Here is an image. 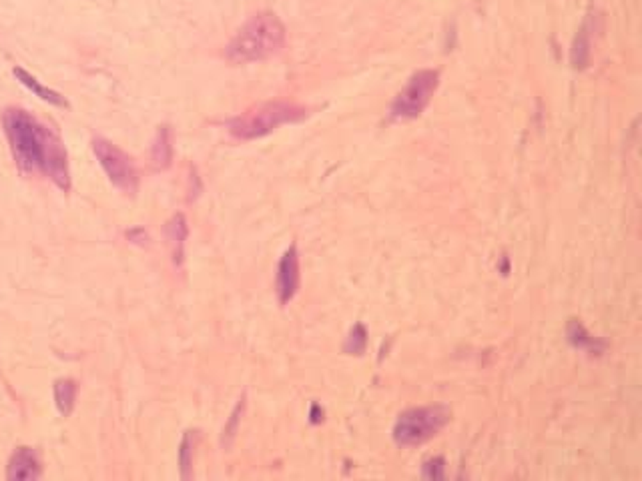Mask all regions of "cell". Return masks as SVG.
Returning <instances> with one entry per match:
<instances>
[{"instance_id": "6da1fadb", "label": "cell", "mask_w": 642, "mask_h": 481, "mask_svg": "<svg viewBox=\"0 0 642 481\" xmlns=\"http://www.w3.org/2000/svg\"><path fill=\"white\" fill-rule=\"evenodd\" d=\"M2 129L8 138L18 171L40 172L61 190H70L69 155L51 127L36 120L29 111L10 106L2 113Z\"/></svg>"}, {"instance_id": "7a4b0ae2", "label": "cell", "mask_w": 642, "mask_h": 481, "mask_svg": "<svg viewBox=\"0 0 642 481\" xmlns=\"http://www.w3.org/2000/svg\"><path fill=\"white\" fill-rule=\"evenodd\" d=\"M285 26L273 13H257L235 33L225 56L233 65H249L271 58L285 47Z\"/></svg>"}, {"instance_id": "3957f363", "label": "cell", "mask_w": 642, "mask_h": 481, "mask_svg": "<svg viewBox=\"0 0 642 481\" xmlns=\"http://www.w3.org/2000/svg\"><path fill=\"white\" fill-rule=\"evenodd\" d=\"M307 117V108L287 101H269L257 104L243 115L229 120V133L239 140L261 138L283 124L299 122Z\"/></svg>"}, {"instance_id": "277c9868", "label": "cell", "mask_w": 642, "mask_h": 481, "mask_svg": "<svg viewBox=\"0 0 642 481\" xmlns=\"http://www.w3.org/2000/svg\"><path fill=\"white\" fill-rule=\"evenodd\" d=\"M451 411L446 405L414 407L398 417L394 425V441L398 446H422L435 437L450 421Z\"/></svg>"}, {"instance_id": "5b68a950", "label": "cell", "mask_w": 642, "mask_h": 481, "mask_svg": "<svg viewBox=\"0 0 642 481\" xmlns=\"http://www.w3.org/2000/svg\"><path fill=\"white\" fill-rule=\"evenodd\" d=\"M440 85V72L432 69L417 70L398 92L392 103V117L396 120L416 119L430 104L435 88Z\"/></svg>"}, {"instance_id": "8992f818", "label": "cell", "mask_w": 642, "mask_h": 481, "mask_svg": "<svg viewBox=\"0 0 642 481\" xmlns=\"http://www.w3.org/2000/svg\"><path fill=\"white\" fill-rule=\"evenodd\" d=\"M93 151L95 156L99 158L104 174L109 177V181L117 187V189L133 197L139 189V172L137 167L133 165L131 156L125 151H121L117 145H113L106 138H93Z\"/></svg>"}, {"instance_id": "52a82bcc", "label": "cell", "mask_w": 642, "mask_h": 481, "mask_svg": "<svg viewBox=\"0 0 642 481\" xmlns=\"http://www.w3.org/2000/svg\"><path fill=\"white\" fill-rule=\"evenodd\" d=\"M275 287H278L281 305H287L296 297L297 289H299V255H297L296 245H291L279 261Z\"/></svg>"}, {"instance_id": "ba28073f", "label": "cell", "mask_w": 642, "mask_h": 481, "mask_svg": "<svg viewBox=\"0 0 642 481\" xmlns=\"http://www.w3.org/2000/svg\"><path fill=\"white\" fill-rule=\"evenodd\" d=\"M40 473H42V465H40V457L35 449L18 447L8 462L6 478L10 481H33L38 480Z\"/></svg>"}, {"instance_id": "9c48e42d", "label": "cell", "mask_w": 642, "mask_h": 481, "mask_svg": "<svg viewBox=\"0 0 642 481\" xmlns=\"http://www.w3.org/2000/svg\"><path fill=\"white\" fill-rule=\"evenodd\" d=\"M173 163V129L169 124L159 127L151 145V165L155 171H165Z\"/></svg>"}, {"instance_id": "30bf717a", "label": "cell", "mask_w": 642, "mask_h": 481, "mask_svg": "<svg viewBox=\"0 0 642 481\" xmlns=\"http://www.w3.org/2000/svg\"><path fill=\"white\" fill-rule=\"evenodd\" d=\"M13 74L17 76V81L22 86H26L31 92H35L38 99H42L45 103L52 104V106H61V108H67L69 106V101L61 95V92H56V90H52L49 86H45L40 81H36L35 76L29 72V70L20 69V67H15L13 69Z\"/></svg>"}, {"instance_id": "8fae6325", "label": "cell", "mask_w": 642, "mask_h": 481, "mask_svg": "<svg viewBox=\"0 0 642 481\" xmlns=\"http://www.w3.org/2000/svg\"><path fill=\"white\" fill-rule=\"evenodd\" d=\"M189 235V227H187V219L185 215H175L169 223L165 225V237L171 245V253H173V261L177 265L183 263V255H185V239Z\"/></svg>"}, {"instance_id": "7c38bea8", "label": "cell", "mask_w": 642, "mask_h": 481, "mask_svg": "<svg viewBox=\"0 0 642 481\" xmlns=\"http://www.w3.org/2000/svg\"><path fill=\"white\" fill-rule=\"evenodd\" d=\"M79 396V383L74 379H58L54 381V405L61 415L69 417Z\"/></svg>"}, {"instance_id": "4fadbf2b", "label": "cell", "mask_w": 642, "mask_h": 481, "mask_svg": "<svg viewBox=\"0 0 642 481\" xmlns=\"http://www.w3.org/2000/svg\"><path fill=\"white\" fill-rule=\"evenodd\" d=\"M193 447H195L193 431H187L179 446V471L183 480H191L193 475Z\"/></svg>"}, {"instance_id": "5bb4252c", "label": "cell", "mask_w": 642, "mask_h": 481, "mask_svg": "<svg viewBox=\"0 0 642 481\" xmlns=\"http://www.w3.org/2000/svg\"><path fill=\"white\" fill-rule=\"evenodd\" d=\"M568 339L574 347L578 349H588V351H598L596 347V339L592 337L591 333H586V329L580 325L578 321H572L568 327Z\"/></svg>"}, {"instance_id": "9a60e30c", "label": "cell", "mask_w": 642, "mask_h": 481, "mask_svg": "<svg viewBox=\"0 0 642 481\" xmlns=\"http://www.w3.org/2000/svg\"><path fill=\"white\" fill-rule=\"evenodd\" d=\"M588 54H591V40H588V31L586 26L578 33L576 36V42H574L572 49V63L574 67H584L588 63Z\"/></svg>"}, {"instance_id": "2e32d148", "label": "cell", "mask_w": 642, "mask_h": 481, "mask_svg": "<svg viewBox=\"0 0 642 481\" xmlns=\"http://www.w3.org/2000/svg\"><path fill=\"white\" fill-rule=\"evenodd\" d=\"M365 345H367V331L362 323H358L347 337L346 351L351 355H362L365 351Z\"/></svg>"}, {"instance_id": "e0dca14e", "label": "cell", "mask_w": 642, "mask_h": 481, "mask_svg": "<svg viewBox=\"0 0 642 481\" xmlns=\"http://www.w3.org/2000/svg\"><path fill=\"white\" fill-rule=\"evenodd\" d=\"M245 411V397L239 399V403H237V407L233 409L231 413V417H229V421H227L225 430H223V446H229L231 443V439L235 437V433H237V427H239V423H241V415Z\"/></svg>"}, {"instance_id": "ac0fdd59", "label": "cell", "mask_w": 642, "mask_h": 481, "mask_svg": "<svg viewBox=\"0 0 642 481\" xmlns=\"http://www.w3.org/2000/svg\"><path fill=\"white\" fill-rule=\"evenodd\" d=\"M424 475H426V478H430V480H432V478H434V480H438V478H444V459H440V457H438V459L428 462L426 467H424Z\"/></svg>"}, {"instance_id": "d6986e66", "label": "cell", "mask_w": 642, "mask_h": 481, "mask_svg": "<svg viewBox=\"0 0 642 481\" xmlns=\"http://www.w3.org/2000/svg\"><path fill=\"white\" fill-rule=\"evenodd\" d=\"M312 421H313V423H317V421H321V417H319V407H317V405H313Z\"/></svg>"}]
</instances>
